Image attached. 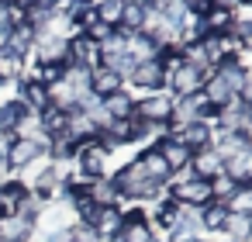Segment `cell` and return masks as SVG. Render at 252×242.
Listing matches in <instances>:
<instances>
[{
  "mask_svg": "<svg viewBox=\"0 0 252 242\" xmlns=\"http://www.w3.org/2000/svg\"><path fill=\"white\" fill-rule=\"evenodd\" d=\"M111 180H114V187H118V194H121V201H135L138 207L142 204H149L152 197H159L166 187H159V183H152L145 173H142V166L131 159V163H125L118 173H111Z\"/></svg>",
  "mask_w": 252,
  "mask_h": 242,
  "instance_id": "6da1fadb",
  "label": "cell"
},
{
  "mask_svg": "<svg viewBox=\"0 0 252 242\" xmlns=\"http://www.w3.org/2000/svg\"><path fill=\"white\" fill-rule=\"evenodd\" d=\"M173 104L176 97L169 90H156V94H142L135 97V118H142L145 125H169L173 121Z\"/></svg>",
  "mask_w": 252,
  "mask_h": 242,
  "instance_id": "7a4b0ae2",
  "label": "cell"
},
{
  "mask_svg": "<svg viewBox=\"0 0 252 242\" xmlns=\"http://www.w3.org/2000/svg\"><path fill=\"white\" fill-rule=\"evenodd\" d=\"M73 170L87 180H97V176H111V152H104L94 138L90 142H80L76 145V156H73Z\"/></svg>",
  "mask_w": 252,
  "mask_h": 242,
  "instance_id": "3957f363",
  "label": "cell"
},
{
  "mask_svg": "<svg viewBox=\"0 0 252 242\" xmlns=\"http://www.w3.org/2000/svg\"><path fill=\"white\" fill-rule=\"evenodd\" d=\"M121 242H152V221L145 214V207H121V232H118Z\"/></svg>",
  "mask_w": 252,
  "mask_h": 242,
  "instance_id": "277c9868",
  "label": "cell"
},
{
  "mask_svg": "<svg viewBox=\"0 0 252 242\" xmlns=\"http://www.w3.org/2000/svg\"><path fill=\"white\" fill-rule=\"evenodd\" d=\"M45 145H49V138H14V145L7 149V166L14 173L28 170L35 159L45 156Z\"/></svg>",
  "mask_w": 252,
  "mask_h": 242,
  "instance_id": "5b68a950",
  "label": "cell"
},
{
  "mask_svg": "<svg viewBox=\"0 0 252 242\" xmlns=\"http://www.w3.org/2000/svg\"><path fill=\"white\" fill-rule=\"evenodd\" d=\"M128 83H131L135 90H145V94L166 90V73H162L159 56H156V59H149V63H138V66H135V73L128 76ZM128 83H125V87H128Z\"/></svg>",
  "mask_w": 252,
  "mask_h": 242,
  "instance_id": "8992f818",
  "label": "cell"
},
{
  "mask_svg": "<svg viewBox=\"0 0 252 242\" xmlns=\"http://www.w3.org/2000/svg\"><path fill=\"white\" fill-rule=\"evenodd\" d=\"M200 87H204V73L193 69L190 63H183L173 76H166V90H169L173 97H190V94H197Z\"/></svg>",
  "mask_w": 252,
  "mask_h": 242,
  "instance_id": "52a82bcc",
  "label": "cell"
},
{
  "mask_svg": "<svg viewBox=\"0 0 252 242\" xmlns=\"http://www.w3.org/2000/svg\"><path fill=\"white\" fill-rule=\"evenodd\" d=\"M135 163L142 166V173H145L152 183H159V187L169 183V166H166V159H162V152H159L156 145H145V149L135 156Z\"/></svg>",
  "mask_w": 252,
  "mask_h": 242,
  "instance_id": "ba28073f",
  "label": "cell"
},
{
  "mask_svg": "<svg viewBox=\"0 0 252 242\" xmlns=\"http://www.w3.org/2000/svg\"><path fill=\"white\" fill-rule=\"evenodd\" d=\"M118 90H125V80L111 66H94L90 69V94H94V101H104V97H111Z\"/></svg>",
  "mask_w": 252,
  "mask_h": 242,
  "instance_id": "9c48e42d",
  "label": "cell"
},
{
  "mask_svg": "<svg viewBox=\"0 0 252 242\" xmlns=\"http://www.w3.org/2000/svg\"><path fill=\"white\" fill-rule=\"evenodd\" d=\"M87 201L97 204V207H125V201H121V194H118V187H114L111 176L90 180V183H87Z\"/></svg>",
  "mask_w": 252,
  "mask_h": 242,
  "instance_id": "30bf717a",
  "label": "cell"
},
{
  "mask_svg": "<svg viewBox=\"0 0 252 242\" xmlns=\"http://www.w3.org/2000/svg\"><path fill=\"white\" fill-rule=\"evenodd\" d=\"M38 232H35V221L32 218H21V214H7L0 218V242H32Z\"/></svg>",
  "mask_w": 252,
  "mask_h": 242,
  "instance_id": "8fae6325",
  "label": "cell"
},
{
  "mask_svg": "<svg viewBox=\"0 0 252 242\" xmlns=\"http://www.w3.org/2000/svg\"><path fill=\"white\" fill-rule=\"evenodd\" d=\"M190 170H193V176L197 180H214V176H221L224 173V159L214 152V149H200V152H193V159H190Z\"/></svg>",
  "mask_w": 252,
  "mask_h": 242,
  "instance_id": "7c38bea8",
  "label": "cell"
},
{
  "mask_svg": "<svg viewBox=\"0 0 252 242\" xmlns=\"http://www.w3.org/2000/svg\"><path fill=\"white\" fill-rule=\"evenodd\" d=\"M100 107L107 111L111 121H128V118H135V94L131 90H118V94L104 97Z\"/></svg>",
  "mask_w": 252,
  "mask_h": 242,
  "instance_id": "4fadbf2b",
  "label": "cell"
},
{
  "mask_svg": "<svg viewBox=\"0 0 252 242\" xmlns=\"http://www.w3.org/2000/svg\"><path fill=\"white\" fill-rule=\"evenodd\" d=\"M87 225H90L100 239H114V235L121 232V207H97Z\"/></svg>",
  "mask_w": 252,
  "mask_h": 242,
  "instance_id": "5bb4252c",
  "label": "cell"
},
{
  "mask_svg": "<svg viewBox=\"0 0 252 242\" xmlns=\"http://www.w3.org/2000/svg\"><path fill=\"white\" fill-rule=\"evenodd\" d=\"M224 176H231L238 187H252V149L228 156L224 159Z\"/></svg>",
  "mask_w": 252,
  "mask_h": 242,
  "instance_id": "9a60e30c",
  "label": "cell"
},
{
  "mask_svg": "<svg viewBox=\"0 0 252 242\" xmlns=\"http://www.w3.org/2000/svg\"><path fill=\"white\" fill-rule=\"evenodd\" d=\"M156 149L162 152V159H166L169 173H180V170H187V166H190V159H193V152H190L187 145L173 142V138H162V142H156Z\"/></svg>",
  "mask_w": 252,
  "mask_h": 242,
  "instance_id": "2e32d148",
  "label": "cell"
},
{
  "mask_svg": "<svg viewBox=\"0 0 252 242\" xmlns=\"http://www.w3.org/2000/svg\"><path fill=\"white\" fill-rule=\"evenodd\" d=\"M224 221H228V207L211 201L207 207H200V232L204 235H224Z\"/></svg>",
  "mask_w": 252,
  "mask_h": 242,
  "instance_id": "e0dca14e",
  "label": "cell"
},
{
  "mask_svg": "<svg viewBox=\"0 0 252 242\" xmlns=\"http://www.w3.org/2000/svg\"><path fill=\"white\" fill-rule=\"evenodd\" d=\"M25 194H28V187L14 176L11 183H4L0 187V218H7V214H18V204L25 201Z\"/></svg>",
  "mask_w": 252,
  "mask_h": 242,
  "instance_id": "ac0fdd59",
  "label": "cell"
},
{
  "mask_svg": "<svg viewBox=\"0 0 252 242\" xmlns=\"http://www.w3.org/2000/svg\"><path fill=\"white\" fill-rule=\"evenodd\" d=\"M32 49H35V32H32L28 25H14V28L7 32V52H14V56L28 59V56H32Z\"/></svg>",
  "mask_w": 252,
  "mask_h": 242,
  "instance_id": "d6986e66",
  "label": "cell"
},
{
  "mask_svg": "<svg viewBox=\"0 0 252 242\" xmlns=\"http://www.w3.org/2000/svg\"><path fill=\"white\" fill-rule=\"evenodd\" d=\"M18 101L28 111H45L49 107V90L38 87V83H18Z\"/></svg>",
  "mask_w": 252,
  "mask_h": 242,
  "instance_id": "ffe728a7",
  "label": "cell"
},
{
  "mask_svg": "<svg viewBox=\"0 0 252 242\" xmlns=\"http://www.w3.org/2000/svg\"><path fill=\"white\" fill-rule=\"evenodd\" d=\"M224 235L235 242H252V214H228Z\"/></svg>",
  "mask_w": 252,
  "mask_h": 242,
  "instance_id": "44dd1931",
  "label": "cell"
},
{
  "mask_svg": "<svg viewBox=\"0 0 252 242\" xmlns=\"http://www.w3.org/2000/svg\"><path fill=\"white\" fill-rule=\"evenodd\" d=\"M21 69H25V59L14 56V52H0V83H21Z\"/></svg>",
  "mask_w": 252,
  "mask_h": 242,
  "instance_id": "7402d4cb",
  "label": "cell"
},
{
  "mask_svg": "<svg viewBox=\"0 0 252 242\" xmlns=\"http://www.w3.org/2000/svg\"><path fill=\"white\" fill-rule=\"evenodd\" d=\"M214 76H218V80H221V83H224V87H228V90L238 97V90H242V83H245V73L235 66V59H228V63L214 66Z\"/></svg>",
  "mask_w": 252,
  "mask_h": 242,
  "instance_id": "603a6c76",
  "label": "cell"
},
{
  "mask_svg": "<svg viewBox=\"0 0 252 242\" xmlns=\"http://www.w3.org/2000/svg\"><path fill=\"white\" fill-rule=\"evenodd\" d=\"M235 190H238V183H235V180H231V176H224V173H221V176H214V180H211V197H214V201H218V204H228V201H231V194H235Z\"/></svg>",
  "mask_w": 252,
  "mask_h": 242,
  "instance_id": "cb8c5ba5",
  "label": "cell"
},
{
  "mask_svg": "<svg viewBox=\"0 0 252 242\" xmlns=\"http://www.w3.org/2000/svg\"><path fill=\"white\" fill-rule=\"evenodd\" d=\"M224 207H228V214H252V187H238Z\"/></svg>",
  "mask_w": 252,
  "mask_h": 242,
  "instance_id": "d4e9b609",
  "label": "cell"
},
{
  "mask_svg": "<svg viewBox=\"0 0 252 242\" xmlns=\"http://www.w3.org/2000/svg\"><path fill=\"white\" fill-rule=\"evenodd\" d=\"M121 0H107V4H97V21H104L107 28H121Z\"/></svg>",
  "mask_w": 252,
  "mask_h": 242,
  "instance_id": "484cf974",
  "label": "cell"
},
{
  "mask_svg": "<svg viewBox=\"0 0 252 242\" xmlns=\"http://www.w3.org/2000/svg\"><path fill=\"white\" fill-rule=\"evenodd\" d=\"M180 4H183V11L193 14V18H204V14L211 11V0H180Z\"/></svg>",
  "mask_w": 252,
  "mask_h": 242,
  "instance_id": "4316f807",
  "label": "cell"
},
{
  "mask_svg": "<svg viewBox=\"0 0 252 242\" xmlns=\"http://www.w3.org/2000/svg\"><path fill=\"white\" fill-rule=\"evenodd\" d=\"M235 66H238L245 76H252V49H242V52L235 56Z\"/></svg>",
  "mask_w": 252,
  "mask_h": 242,
  "instance_id": "83f0119b",
  "label": "cell"
},
{
  "mask_svg": "<svg viewBox=\"0 0 252 242\" xmlns=\"http://www.w3.org/2000/svg\"><path fill=\"white\" fill-rule=\"evenodd\" d=\"M242 4H245V0H211V7H218V11H228V14H235Z\"/></svg>",
  "mask_w": 252,
  "mask_h": 242,
  "instance_id": "f1b7e54d",
  "label": "cell"
},
{
  "mask_svg": "<svg viewBox=\"0 0 252 242\" xmlns=\"http://www.w3.org/2000/svg\"><path fill=\"white\" fill-rule=\"evenodd\" d=\"M204 242H235V239H228V235H207Z\"/></svg>",
  "mask_w": 252,
  "mask_h": 242,
  "instance_id": "f546056e",
  "label": "cell"
},
{
  "mask_svg": "<svg viewBox=\"0 0 252 242\" xmlns=\"http://www.w3.org/2000/svg\"><path fill=\"white\" fill-rule=\"evenodd\" d=\"M4 49H7V32L0 28V52H4Z\"/></svg>",
  "mask_w": 252,
  "mask_h": 242,
  "instance_id": "4dcf8cb0",
  "label": "cell"
},
{
  "mask_svg": "<svg viewBox=\"0 0 252 242\" xmlns=\"http://www.w3.org/2000/svg\"><path fill=\"white\" fill-rule=\"evenodd\" d=\"M169 242H204V239H190V235H187V239H169Z\"/></svg>",
  "mask_w": 252,
  "mask_h": 242,
  "instance_id": "1f68e13d",
  "label": "cell"
},
{
  "mask_svg": "<svg viewBox=\"0 0 252 242\" xmlns=\"http://www.w3.org/2000/svg\"><path fill=\"white\" fill-rule=\"evenodd\" d=\"M100 242H121V239H118V235H114V239H100Z\"/></svg>",
  "mask_w": 252,
  "mask_h": 242,
  "instance_id": "d6a6232c",
  "label": "cell"
},
{
  "mask_svg": "<svg viewBox=\"0 0 252 242\" xmlns=\"http://www.w3.org/2000/svg\"><path fill=\"white\" fill-rule=\"evenodd\" d=\"M90 4H94V7H97V4H107V0H90Z\"/></svg>",
  "mask_w": 252,
  "mask_h": 242,
  "instance_id": "836d02e7",
  "label": "cell"
}]
</instances>
